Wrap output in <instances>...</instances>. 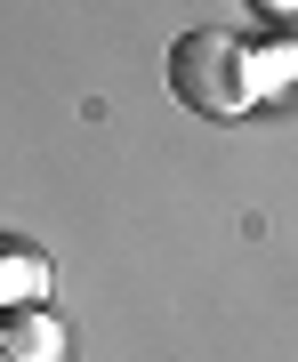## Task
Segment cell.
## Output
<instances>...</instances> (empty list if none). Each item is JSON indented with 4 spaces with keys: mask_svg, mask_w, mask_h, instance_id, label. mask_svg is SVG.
<instances>
[{
    "mask_svg": "<svg viewBox=\"0 0 298 362\" xmlns=\"http://www.w3.org/2000/svg\"><path fill=\"white\" fill-rule=\"evenodd\" d=\"M169 89L178 105H194L202 121H234L258 105V81H250V40H234L218 25L185 33L178 49H169Z\"/></svg>",
    "mask_w": 298,
    "mask_h": 362,
    "instance_id": "1",
    "label": "cell"
},
{
    "mask_svg": "<svg viewBox=\"0 0 298 362\" xmlns=\"http://www.w3.org/2000/svg\"><path fill=\"white\" fill-rule=\"evenodd\" d=\"M65 322H57L49 306H16L0 314V362H65Z\"/></svg>",
    "mask_w": 298,
    "mask_h": 362,
    "instance_id": "2",
    "label": "cell"
},
{
    "mask_svg": "<svg viewBox=\"0 0 298 362\" xmlns=\"http://www.w3.org/2000/svg\"><path fill=\"white\" fill-rule=\"evenodd\" d=\"M40 298H49V258L33 242H16V233H0V314L40 306Z\"/></svg>",
    "mask_w": 298,
    "mask_h": 362,
    "instance_id": "3",
    "label": "cell"
},
{
    "mask_svg": "<svg viewBox=\"0 0 298 362\" xmlns=\"http://www.w3.org/2000/svg\"><path fill=\"white\" fill-rule=\"evenodd\" d=\"M258 16H298V0H250Z\"/></svg>",
    "mask_w": 298,
    "mask_h": 362,
    "instance_id": "4",
    "label": "cell"
}]
</instances>
